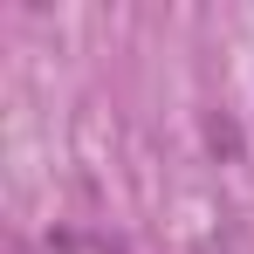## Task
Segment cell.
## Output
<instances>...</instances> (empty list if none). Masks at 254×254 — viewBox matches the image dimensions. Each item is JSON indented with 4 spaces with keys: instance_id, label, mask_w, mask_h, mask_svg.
Segmentation results:
<instances>
[{
    "instance_id": "6da1fadb",
    "label": "cell",
    "mask_w": 254,
    "mask_h": 254,
    "mask_svg": "<svg viewBox=\"0 0 254 254\" xmlns=\"http://www.w3.org/2000/svg\"><path fill=\"white\" fill-rule=\"evenodd\" d=\"M206 137H213V151H227V158L241 151V130L227 124V117H213V124H206Z\"/></svg>"
}]
</instances>
